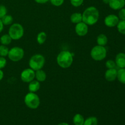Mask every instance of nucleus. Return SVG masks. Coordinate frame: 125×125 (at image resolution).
I'll return each mask as SVG.
<instances>
[{"label":"nucleus","mask_w":125,"mask_h":125,"mask_svg":"<svg viewBox=\"0 0 125 125\" xmlns=\"http://www.w3.org/2000/svg\"><path fill=\"white\" fill-rule=\"evenodd\" d=\"M83 15V21L88 26L96 24L100 18V12L98 9L94 6H90L84 10Z\"/></svg>","instance_id":"1"},{"label":"nucleus","mask_w":125,"mask_h":125,"mask_svg":"<svg viewBox=\"0 0 125 125\" xmlns=\"http://www.w3.org/2000/svg\"><path fill=\"white\" fill-rule=\"evenodd\" d=\"M57 63L61 68H68L71 67L73 62V56L69 51L64 50L59 53L56 58Z\"/></svg>","instance_id":"2"},{"label":"nucleus","mask_w":125,"mask_h":125,"mask_svg":"<svg viewBox=\"0 0 125 125\" xmlns=\"http://www.w3.org/2000/svg\"><path fill=\"white\" fill-rule=\"evenodd\" d=\"M24 102L28 108L36 109L40 106V100L37 94L29 92L24 96Z\"/></svg>","instance_id":"3"},{"label":"nucleus","mask_w":125,"mask_h":125,"mask_svg":"<svg viewBox=\"0 0 125 125\" xmlns=\"http://www.w3.org/2000/svg\"><path fill=\"white\" fill-rule=\"evenodd\" d=\"M45 58L40 54H36L31 56L29 61V66L33 70L42 69L45 64Z\"/></svg>","instance_id":"4"},{"label":"nucleus","mask_w":125,"mask_h":125,"mask_svg":"<svg viewBox=\"0 0 125 125\" xmlns=\"http://www.w3.org/2000/svg\"><path fill=\"white\" fill-rule=\"evenodd\" d=\"M24 28L20 23H12L9 29V35L13 40H18L21 39L24 35Z\"/></svg>","instance_id":"5"},{"label":"nucleus","mask_w":125,"mask_h":125,"mask_svg":"<svg viewBox=\"0 0 125 125\" xmlns=\"http://www.w3.org/2000/svg\"><path fill=\"white\" fill-rule=\"evenodd\" d=\"M107 56V50L104 46L96 45L92 48L90 56L95 61H101Z\"/></svg>","instance_id":"6"},{"label":"nucleus","mask_w":125,"mask_h":125,"mask_svg":"<svg viewBox=\"0 0 125 125\" xmlns=\"http://www.w3.org/2000/svg\"><path fill=\"white\" fill-rule=\"evenodd\" d=\"M24 51L22 48L19 46H14L10 49L7 56L12 62H17L21 61L24 57Z\"/></svg>","instance_id":"7"},{"label":"nucleus","mask_w":125,"mask_h":125,"mask_svg":"<svg viewBox=\"0 0 125 125\" xmlns=\"http://www.w3.org/2000/svg\"><path fill=\"white\" fill-rule=\"evenodd\" d=\"M20 78L23 82L29 83L35 79V71L31 68H26L21 73Z\"/></svg>","instance_id":"8"},{"label":"nucleus","mask_w":125,"mask_h":125,"mask_svg":"<svg viewBox=\"0 0 125 125\" xmlns=\"http://www.w3.org/2000/svg\"><path fill=\"white\" fill-rule=\"evenodd\" d=\"M74 30H75L76 34L79 36H85L87 34L88 31H89V26L83 21H81L76 24Z\"/></svg>","instance_id":"9"},{"label":"nucleus","mask_w":125,"mask_h":125,"mask_svg":"<svg viewBox=\"0 0 125 125\" xmlns=\"http://www.w3.org/2000/svg\"><path fill=\"white\" fill-rule=\"evenodd\" d=\"M119 21V18L118 16L114 14H111L105 17L104 20V23L106 26L109 27V28H112V27L117 26Z\"/></svg>","instance_id":"10"},{"label":"nucleus","mask_w":125,"mask_h":125,"mask_svg":"<svg viewBox=\"0 0 125 125\" xmlns=\"http://www.w3.org/2000/svg\"><path fill=\"white\" fill-rule=\"evenodd\" d=\"M117 70L115 68H110L106 71L104 74L105 79L109 82H112L117 79Z\"/></svg>","instance_id":"11"},{"label":"nucleus","mask_w":125,"mask_h":125,"mask_svg":"<svg viewBox=\"0 0 125 125\" xmlns=\"http://www.w3.org/2000/svg\"><path fill=\"white\" fill-rule=\"evenodd\" d=\"M109 6L113 10H120L125 6V0H110Z\"/></svg>","instance_id":"12"},{"label":"nucleus","mask_w":125,"mask_h":125,"mask_svg":"<svg viewBox=\"0 0 125 125\" xmlns=\"http://www.w3.org/2000/svg\"><path fill=\"white\" fill-rule=\"evenodd\" d=\"M116 65L120 68H125V53L120 52L115 57Z\"/></svg>","instance_id":"13"},{"label":"nucleus","mask_w":125,"mask_h":125,"mask_svg":"<svg viewBox=\"0 0 125 125\" xmlns=\"http://www.w3.org/2000/svg\"><path fill=\"white\" fill-rule=\"evenodd\" d=\"M40 83L37 80H33L29 83L28 85V90L30 92L35 93L40 89Z\"/></svg>","instance_id":"14"},{"label":"nucleus","mask_w":125,"mask_h":125,"mask_svg":"<svg viewBox=\"0 0 125 125\" xmlns=\"http://www.w3.org/2000/svg\"><path fill=\"white\" fill-rule=\"evenodd\" d=\"M46 72L42 69L39 70L35 71V78L37 81H38L40 83H43L46 79Z\"/></svg>","instance_id":"15"},{"label":"nucleus","mask_w":125,"mask_h":125,"mask_svg":"<svg viewBox=\"0 0 125 125\" xmlns=\"http://www.w3.org/2000/svg\"><path fill=\"white\" fill-rule=\"evenodd\" d=\"M70 19L72 23L76 24L83 21V15L80 12H74L71 15Z\"/></svg>","instance_id":"16"},{"label":"nucleus","mask_w":125,"mask_h":125,"mask_svg":"<svg viewBox=\"0 0 125 125\" xmlns=\"http://www.w3.org/2000/svg\"><path fill=\"white\" fill-rule=\"evenodd\" d=\"M107 42H108V39L105 34H100L98 35L96 38V43L98 45L105 46L107 44Z\"/></svg>","instance_id":"17"},{"label":"nucleus","mask_w":125,"mask_h":125,"mask_svg":"<svg viewBox=\"0 0 125 125\" xmlns=\"http://www.w3.org/2000/svg\"><path fill=\"white\" fill-rule=\"evenodd\" d=\"M84 117L80 114H76L74 115L73 118V122L74 125H83L84 123Z\"/></svg>","instance_id":"18"},{"label":"nucleus","mask_w":125,"mask_h":125,"mask_svg":"<svg viewBox=\"0 0 125 125\" xmlns=\"http://www.w3.org/2000/svg\"><path fill=\"white\" fill-rule=\"evenodd\" d=\"M47 39V34L44 31L40 32L37 35V42L39 45H43L45 43Z\"/></svg>","instance_id":"19"},{"label":"nucleus","mask_w":125,"mask_h":125,"mask_svg":"<svg viewBox=\"0 0 125 125\" xmlns=\"http://www.w3.org/2000/svg\"><path fill=\"white\" fill-rule=\"evenodd\" d=\"M12 38L9 35V34H4L0 38V42H1V45H6V46L10 45L11 42H12Z\"/></svg>","instance_id":"20"},{"label":"nucleus","mask_w":125,"mask_h":125,"mask_svg":"<svg viewBox=\"0 0 125 125\" xmlns=\"http://www.w3.org/2000/svg\"><path fill=\"white\" fill-rule=\"evenodd\" d=\"M117 78L120 83L125 84V68H120L117 71Z\"/></svg>","instance_id":"21"},{"label":"nucleus","mask_w":125,"mask_h":125,"mask_svg":"<svg viewBox=\"0 0 125 125\" xmlns=\"http://www.w3.org/2000/svg\"><path fill=\"white\" fill-rule=\"evenodd\" d=\"M1 20L2 21V23H3L4 26L11 25L13 23V17L12 15H6Z\"/></svg>","instance_id":"22"},{"label":"nucleus","mask_w":125,"mask_h":125,"mask_svg":"<svg viewBox=\"0 0 125 125\" xmlns=\"http://www.w3.org/2000/svg\"><path fill=\"white\" fill-rule=\"evenodd\" d=\"M98 121L96 117L92 116V117H88L87 119L84 120V123L83 125H98Z\"/></svg>","instance_id":"23"},{"label":"nucleus","mask_w":125,"mask_h":125,"mask_svg":"<svg viewBox=\"0 0 125 125\" xmlns=\"http://www.w3.org/2000/svg\"><path fill=\"white\" fill-rule=\"evenodd\" d=\"M118 32L122 34L125 35V20L119 21L117 25Z\"/></svg>","instance_id":"24"},{"label":"nucleus","mask_w":125,"mask_h":125,"mask_svg":"<svg viewBox=\"0 0 125 125\" xmlns=\"http://www.w3.org/2000/svg\"><path fill=\"white\" fill-rule=\"evenodd\" d=\"M9 51V49L7 48V46L3 45H0V56L4 57L7 56Z\"/></svg>","instance_id":"25"},{"label":"nucleus","mask_w":125,"mask_h":125,"mask_svg":"<svg viewBox=\"0 0 125 125\" xmlns=\"http://www.w3.org/2000/svg\"><path fill=\"white\" fill-rule=\"evenodd\" d=\"M116 63L115 61L113 60H108L106 61V67H107V69H110V68H115L116 67Z\"/></svg>","instance_id":"26"},{"label":"nucleus","mask_w":125,"mask_h":125,"mask_svg":"<svg viewBox=\"0 0 125 125\" xmlns=\"http://www.w3.org/2000/svg\"><path fill=\"white\" fill-rule=\"evenodd\" d=\"M71 4L76 7H79L83 4L84 0H70Z\"/></svg>","instance_id":"27"},{"label":"nucleus","mask_w":125,"mask_h":125,"mask_svg":"<svg viewBox=\"0 0 125 125\" xmlns=\"http://www.w3.org/2000/svg\"><path fill=\"white\" fill-rule=\"evenodd\" d=\"M7 10L6 6L4 5H0V19L2 18L4 16L7 15Z\"/></svg>","instance_id":"28"},{"label":"nucleus","mask_w":125,"mask_h":125,"mask_svg":"<svg viewBox=\"0 0 125 125\" xmlns=\"http://www.w3.org/2000/svg\"><path fill=\"white\" fill-rule=\"evenodd\" d=\"M50 1L53 6L59 7V6H61L63 4L65 0H50Z\"/></svg>","instance_id":"29"},{"label":"nucleus","mask_w":125,"mask_h":125,"mask_svg":"<svg viewBox=\"0 0 125 125\" xmlns=\"http://www.w3.org/2000/svg\"><path fill=\"white\" fill-rule=\"evenodd\" d=\"M118 18L121 20H125V9L122 8L120 9L118 12Z\"/></svg>","instance_id":"30"},{"label":"nucleus","mask_w":125,"mask_h":125,"mask_svg":"<svg viewBox=\"0 0 125 125\" xmlns=\"http://www.w3.org/2000/svg\"><path fill=\"white\" fill-rule=\"evenodd\" d=\"M7 64V61L4 57H1L0 56V69L2 70L4 68Z\"/></svg>","instance_id":"31"},{"label":"nucleus","mask_w":125,"mask_h":125,"mask_svg":"<svg viewBox=\"0 0 125 125\" xmlns=\"http://www.w3.org/2000/svg\"><path fill=\"white\" fill-rule=\"evenodd\" d=\"M38 4H45L50 0H34Z\"/></svg>","instance_id":"32"},{"label":"nucleus","mask_w":125,"mask_h":125,"mask_svg":"<svg viewBox=\"0 0 125 125\" xmlns=\"http://www.w3.org/2000/svg\"><path fill=\"white\" fill-rule=\"evenodd\" d=\"M3 29H4V24L3 23H2L1 20L0 19V33L2 31Z\"/></svg>","instance_id":"33"},{"label":"nucleus","mask_w":125,"mask_h":125,"mask_svg":"<svg viewBox=\"0 0 125 125\" xmlns=\"http://www.w3.org/2000/svg\"><path fill=\"white\" fill-rule=\"evenodd\" d=\"M4 78V72L1 69H0V81L3 79Z\"/></svg>","instance_id":"34"},{"label":"nucleus","mask_w":125,"mask_h":125,"mask_svg":"<svg viewBox=\"0 0 125 125\" xmlns=\"http://www.w3.org/2000/svg\"><path fill=\"white\" fill-rule=\"evenodd\" d=\"M103 2L104 4H109V3L110 2V0H103Z\"/></svg>","instance_id":"35"},{"label":"nucleus","mask_w":125,"mask_h":125,"mask_svg":"<svg viewBox=\"0 0 125 125\" xmlns=\"http://www.w3.org/2000/svg\"><path fill=\"white\" fill-rule=\"evenodd\" d=\"M58 125H68V123H65V122H63V123H59V124Z\"/></svg>","instance_id":"36"}]
</instances>
